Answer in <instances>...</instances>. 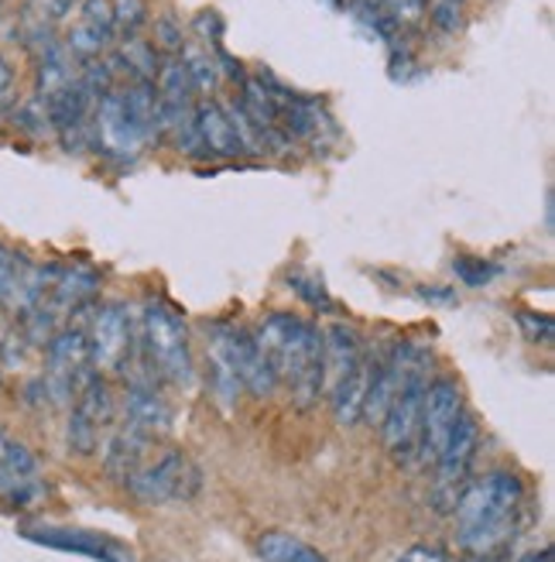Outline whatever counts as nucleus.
I'll list each match as a JSON object with an SVG mask.
<instances>
[{"mask_svg":"<svg viewBox=\"0 0 555 562\" xmlns=\"http://www.w3.org/2000/svg\"><path fill=\"white\" fill-rule=\"evenodd\" d=\"M524 504V481L511 470H490L466 484L453 504L456 542L469 555H497L511 539Z\"/></svg>","mask_w":555,"mask_h":562,"instance_id":"1","label":"nucleus"},{"mask_svg":"<svg viewBox=\"0 0 555 562\" xmlns=\"http://www.w3.org/2000/svg\"><path fill=\"white\" fill-rule=\"evenodd\" d=\"M254 340L292 402L313 408L322 395V329L292 313H271L258 323Z\"/></svg>","mask_w":555,"mask_h":562,"instance_id":"2","label":"nucleus"},{"mask_svg":"<svg viewBox=\"0 0 555 562\" xmlns=\"http://www.w3.org/2000/svg\"><path fill=\"white\" fill-rule=\"evenodd\" d=\"M137 344H141L155 378H161L172 387H182V391L192 387V381H196V363H192L189 326L172 302H165V299L145 302Z\"/></svg>","mask_w":555,"mask_h":562,"instance_id":"3","label":"nucleus"},{"mask_svg":"<svg viewBox=\"0 0 555 562\" xmlns=\"http://www.w3.org/2000/svg\"><path fill=\"white\" fill-rule=\"evenodd\" d=\"M429 368H432V357L422 347L405 344V374H401V384H398L395 398H392V408H387V415L381 422L384 446L392 449L398 460L415 457L422 398H426V387H429Z\"/></svg>","mask_w":555,"mask_h":562,"instance_id":"4","label":"nucleus"},{"mask_svg":"<svg viewBox=\"0 0 555 562\" xmlns=\"http://www.w3.org/2000/svg\"><path fill=\"white\" fill-rule=\"evenodd\" d=\"M206 353H209V363H224V368H230L251 395L268 398L278 391V378L271 371L268 357L261 353L254 333H247L224 319L206 323Z\"/></svg>","mask_w":555,"mask_h":562,"instance_id":"5","label":"nucleus"},{"mask_svg":"<svg viewBox=\"0 0 555 562\" xmlns=\"http://www.w3.org/2000/svg\"><path fill=\"white\" fill-rule=\"evenodd\" d=\"M87 333L90 368L100 374H124L137 347V329L124 302H103L93 308Z\"/></svg>","mask_w":555,"mask_h":562,"instance_id":"6","label":"nucleus"},{"mask_svg":"<svg viewBox=\"0 0 555 562\" xmlns=\"http://www.w3.org/2000/svg\"><path fill=\"white\" fill-rule=\"evenodd\" d=\"M141 504H169V501H192L203 487V473L179 449L161 453L155 463L141 467L124 484Z\"/></svg>","mask_w":555,"mask_h":562,"instance_id":"7","label":"nucleus"},{"mask_svg":"<svg viewBox=\"0 0 555 562\" xmlns=\"http://www.w3.org/2000/svg\"><path fill=\"white\" fill-rule=\"evenodd\" d=\"M463 415V391L453 378H432L422 398V418H419V439H415V460L422 467L435 463V457L446 446L456 418Z\"/></svg>","mask_w":555,"mask_h":562,"instance_id":"8","label":"nucleus"},{"mask_svg":"<svg viewBox=\"0 0 555 562\" xmlns=\"http://www.w3.org/2000/svg\"><path fill=\"white\" fill-rule=\"evenodd\" d=\"M21 536L35 546H45V549H59V552H72V555H87L93 562H134V552L110 539V536H100V531H90V528H72V525H27L21 528Z\"/></svg>","mask_w":555,"mask_h":562,"instance_id":"9","label":"nucleus"},{"mask_svg":"<svg viewBox=\"0 0 555 562\" xmlns=\"http://www.w3.org/2000/svg\"><path fill=\"white\" fill-rule=\"evenodd\" d=\"M93 145H100L110 158H134L148 145V137L137 131V124L127 117V106L121 97V87H114L93 106Z\"/></svg>","mask_w":555,"mask_h":562,"instance_id":"10","label":"nucleus"},{"mask_svg":"<svg viewBox=\"0 0 555 562\" xmlns=\"http://www.w3.org/2000/svg\"><path fill=\"white\" fill-rule=\"evenodd\" d=\"M192 124H196V137L203 145V155H209V158H240V155L251 151V137H247L243 127L213 100L196 103Z\"/></svg>","mask_w":555,"mask_h":562,"instance_id":"11","label":"nucleus"},{"mask_svg":"<svg viewBox=\"0 0 555 562\" xmlns=\"http://www.w3.org/2000/svg\"><path fill=\"white\" fill-rule=\"evenodd\" d=\"M477 446H480V426L474 415H460L456 426L442 446V453L435 457V467H439V491H453L460 487L466 476H469V467L477 460Z\"/></svg>","mask_w":555,"mask_h":562,"instance_id":"12","label":"nucleus"},{"mask_svg":"<svg viewBox=\"0 0 555 562\" xmlns=\"http://www.w3.org/2000/svg\"><path fill=\"white\" fill-rule=\"evenodd\" d=\"M97 292H100V271H93L90 265H55L45 305L66 319L79 313V308H87L97 299Z\"/></svg>","mask_w":555,"mask_h":562,"instance_id":"13","label":"nucleus"},{"mask_svg":"<svg viewBox=\"0 0 555 562\" xmlns=\"http://www.w3.org/2000/svg\"><path fill=\"white\" fill-rule=\"evenodd\" d=\"M364 353L367 350L360 344L353 326L347 323L329 326V333H322V395H329V391L364 360Z\"/></svg>","mask_w":555,"mask_h":562,"instance_id":"14","label":"nucleus"},{"mask_svg":"<svg viewBox=\"0 0 555 562\" xmlns=\"http://www.w3.org/2000/svg\"><path fill=\"white\" fill-rule=\"evenodd\" d=\"M124 408H127V426H134L137 432L165 436L172 429V405L165 402V395L155 384H145V381L131 384Z\"/></svg>","mask_w":555,"mask_h":562,"instance_id":"15","label":"nucleus"},{"mask_svg":"<svg viewBox=\"0 0 555 562\" xmlns=\"http://www.w3.org/2000/svg\"><path fill=\"white\" fill-rule=\"evenodd\" d=\"M148 442H151V436L137 432L134 426H124V429H117L114 436H110L106 446H103V467L110 473V481L127 484L131 476L145 467Z\"/></svg>","mask_w":555,"mask_h":562,"instance_id":"16","label":"nucleus"},{"mask_svg":"<svg viewBox=\"0 0 555 562\" xmlns=\"http://www.w3.org/2000/svg\"><path fill=\"white\" fill-rule=\"evenodd\" d=\"M72 412H79L87 422H93L97 429H106L114 422V395H110V384L100 371L87 368L76 378L72 387Z\"/></svg>","mask_w":555,"mask_h":562,"instance_id":"17","label":"nucleus"},{"mask_svg":"<svg viewBox=\"0 0 555 562\" xmlns=\"http://www.w3.org/2000/svg\"><path fill=\"white\" fill-rule=\"evenodd\" d=\"M367 381H371V353H364V360L356 363V368L329 391V408H332V418L340 422V426H356L360 418H364V402H367Z\"/></svg>","mask_w":555,"mask_h":562,"instance_id":"18","label":"nucleus"},{"mask_svg":"<svg viewBox=\"0 0 555 562\" xmlns=\"http://www.w3.org/2000/svg\"><path fill=\"white\" fill-rule=\"evenodd\" d=\"M110 69L117 76H127V82H155L158 76V48L151 42H145L141 35L124 38L121 48L110 55Z\"/></svg>","mask_w":555,"mask_h":562,"instance_id":"19","label":"nucleus"},{"mask_svg":"<svg viewBox=\"0 0 555 562\" xmlns=\"http://www.w3.org/2000/svg\"><path fill=\"white\" fill-rule=\"evenodd\" d=\"M258 555L264 562H329L316 546L288 536V531H282V528L264 531V536L258 539Z\"/></svg>","mask_w":555,"mask_h":562,"instance_id":"20","label":"nucleus"},{"mask_svg":"<svg viewBox=\"0 0 555 562\" xmlns=\"http://www.w3.org/2000/svg\"><path fill=\"white\" fill-rule=\"evenodd\" d=\"M48 497V484L38 473H14L0 467V501L8 508H35Z\"/></svg>","mask_w":555,"mask_h":562,"instance_id":"21","label":"nucleus"},{"mask_svg":"<svg viewBox=\"0 0 555 562\" xmlns=\"http://www.w3.org/2000/svg\"><path fill=\"white\" fill-rule=\"evenodd\" d=\"M182 63H185V72L192 79V87H196V93L209 97L216 87H219V66H216V55L213 48H203V45H185L182 48Z\"/></svg>","mask_w":555,"mask_h":562,"instance_id":"22","label":"nucleus"},{"mask_svg":"<svg viewBox=\"0 0 555 562\" xmlns=\"http://www.w3.org/2000/svg\"><path fill=\"white\" fill-rule=\"evenodd\" d=\"M114 8V32L121 38H134L148 24V0H110Z\"/></svg>","mask_w":555,"mask_h":562,"instance_id":"23","label":"nucleus"},{"mask_svg":"<svg viewBox=\"0 0 555 562\" xmlns=\"http://www.w3.org/2000/svg\"><path fill=\"white\" fill-rule=\"evenodd\" d=\"M66 442H69V453H76V457H93L97 446H100V429L93 426V422L82 418L79 412H69Z\"/></svg>","mask_w":555,"mask_h":562,"instance_id":"24","label":"nucleus"},{"mask_svg":"<svg viewBox=\"0 0 555 562\" xmlns=\"http://www.w3.org/2000/svg\"><path fill=\"white\" fill-rule=\"evenodd\" d=\"M288 289H292L302 302H309L313 308H319V313H332V295H329V289H326V281H322V278L292 271V274H288Z\"/></svg>","mask_w":555,"mask_h":562,"instance_id":"25","label":"nucleus"},{"mask_svg":"<svg viewBox=\"0 0 555 562\" xmlns=\"http://www.w3.org/2000/svg\"><path fill=\"white\" fill-rule=\"evenodd\" d=\"M453 274L463 281V285H469V289H484V285H490L497 274H501V268H497L494 261H484V258L460 255V258H453Z\"/></svg>","mask_w":555,"mask_h":562,"instance_id":"26","label":"nucleus"},{"mask_svg":"<svg viewBox=\"0 0 555 562\" xmlns=\"http://www.w3.org/2000/svg\"><path fill=\"white\" fill-rule=\"evenodd\" d=\"M0 467L14 470V473H38V460L24 442L11 439L4 429H0Z\"/></svg>","mask_w":555,"mask_h":562,"instance_id":"27","label":"nucleus"},{"mask_svg":"<svg viewBox=\"0 0 555 562\" xmlns=\"http://www.w3.org/2000/svg\"><path fill=\"white\" fill-rule=\"evenodd\" d=\"M79 24H87L90 32L114 42V8H110V0H82Z\"/></svg>","mask_w":555,"mask_h":562,"instance_id":"28","label":"nucleus"},{"mask_svg":"<svg viewBox=\"0 0 555 562\" xmlns=\"http://www.w3.org/2000/svg\"><path fill=\"white\" fill-rule=\"evenodd\" d=\"M155 48H161L165 55H179L182 48H185V35H182V24L175 21V18H158L155 21V42H151Z\"/></svg>","mask_w":555,"mask_h":562,"instance_id":"29","label":"nucleus"},{"mask_svg":"<svg viewBox=\"0 0 555 562\" xmlns=\"http://www.w3.org/2000/svg\"><path fill=\"white\" fill-rule=\"evenodd\" d=\"M429 18L439 32L456 35L463 27V4H453V0H429Z\"/></svg>","mask_w":555,"mask_h":562,"instance_id":"30","label":"nucleus"},{"mask_svg":"<svg viewBox=\"0 0 555 562\" xmlns=\"http://www.w3.org/2000/svg\"><path fill=\"white\" fill-rule=\"evenodd\" d=\"M27 340H24V333L14 326V329H8V333H0V363L4 368H21V363L27 360Z\"/></svg>","mask_w":555,"mask_h":562,"instance_id":"31","label":"nucleus"},{"mask_svg":"<svg viewBox=\"0 0 555 562\" xmlns=\"http://www.w3.org/2000/svg\"><path fill=\"white\" fill-rule=\"evenodd\" d=\"M518 326H521V333L529 336L532 344H552V336H555V326H552V316H539V313H518Z\"/></svg>","mask_w":555,"mask_h":562,"instance_id":"32","label":"nucleus"},{"mask_svg":"<svg viewBox=\"0 0 555 562\" xmlns=\"http://www.w3.org/2000/svg\"><path fill=\"white\" fill-rule=\"evenodd\" d=\"M18 261H21V255H14L11 247H4V244H0V305L8 302L11 281H14V271H18Z\"/></svg>","mask_w":555,"mask_h":562,"instance_id":"33","label":"nucleus"},{"mask_svg":"<svg viewBox=\"0 0 555 562\" xmlns=\"http://www.w3.org/2000/svg\"><path fill=\"white\" fill-rule=\"evenodd\" d=\"M395 562H450V559H446V552L435 549V546H411Z\"/></svg>","mask_w":555,"mask_h":562,"instance_id":"34","label":"nucleus"},{"mask_svg":"<svg viewBox=\"0 0 555 562\" xmlns=\"http://www.w3.org/2000/svg\"><path fill=\"white\" fill-rule=\"evenodd\" d=\"M415 295H419L422 302H429V305H453L456 302V292L446 289V285H419V289H415Z\"/></svg>","mask_w":555,"mask_h":562,"instance_id":"35","label":"nucleus"},{"mask_svg":"<svg viewBox=\"0 0 555 562\" xmlns=\"http://www.w3.org/2000/svg\"><path fill=\"white\" fill-rule=\"evenodd\" d=\"M79 0H35V8L48 18V21H63L66 14H72V8Z\"/></svg>","mask_w":555,"mask_h":562,"instance_id":"36","label":"nucleus"},{"mask_svg":"<svg viewBox=\"0 0 555 562\" xmlns=\"http://www.w3.org/2000/svg\"><path fill=\"white\" fill-rule=\"evenodd\" d=\"M14 90V69L8 66V59L0 55V100H8Z\"/></svg>","mask_w":555,"mask_h":562,"instance_id":"37","label":"nucleus"},{"mask_svg":"<svg viewBox=\"0 0 555 562\" xmlns=\"http://www.w3.org/2000/svg\"><path fill=\"white\" fill-rule=\"evenodd\" d=\"M466 562H501V559H497V555H469Z\"/></svg>","mask_w":555,"mask_h":562,"instance_id":"38","label":"nucleus"},{"mask_svg":"<svg viewBox=\"0 0 555 562\" xmlns=\"http://www.w3.org/2000/svg\"><path fill=\"white\" fill-rule=\"evenodd\" d=\"M453 4H466V0H453Z\"/></svg>","mask_w":555,"mask_h":562,"instance_id":"39","label":"nucleus"}]
</instances>
